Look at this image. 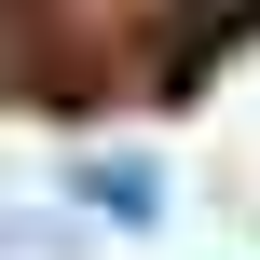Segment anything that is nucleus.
<instances>
[{"mask_svg":"<svg viewBox=\"0 0 260 260\" xmlns=\"http://www.w3.org/2000/svg\"><path fill=\"white\" fill-rule=\"evenodd\" d=\"M82 192H96L110 219H165V178H151V165H82Z\"/></svg>","mask_w":260,"mask_h":260,"instance_id":"1","label":"nucleus"},{"mask_svg":"<svg viewBox=\"0 0 260 260\" xmlns=\"http://www.w3.org/2000/svg\"><path fill=\"white\" fill-rule=\"evenodd\" d=\"M41 247H69L55 219H27V206H0V260H41Z\"/></svg>","mask_w":260,"mask_h":260,"instance_id":"2","label":"nucleus"},{"mask_svg":"<svg viewBox=\"0 0 260 260\" xmlns=\"http://www.w3.org/2000/svg\"><path fill=\"white\" fill-rule=\"evenodd\" d=\"M192 14H260V0H192Z\"/></svg>","mask_w":260,"mask_h":260,"instance_id":"3","label":"nucleus"},{"mask_svg":"<svg viewBox=\"0 0 260 260\" xmlns=\"http://www.w3.org/2000/svg\"><path fill=\"white\" fill-rule=\"evenodd\" d=\"M0 27H14V0H0Z\"/></svg>","mask_w":260,"mask_h":260,"instance_id":"4","label":"nucleus"}]
</instances>
